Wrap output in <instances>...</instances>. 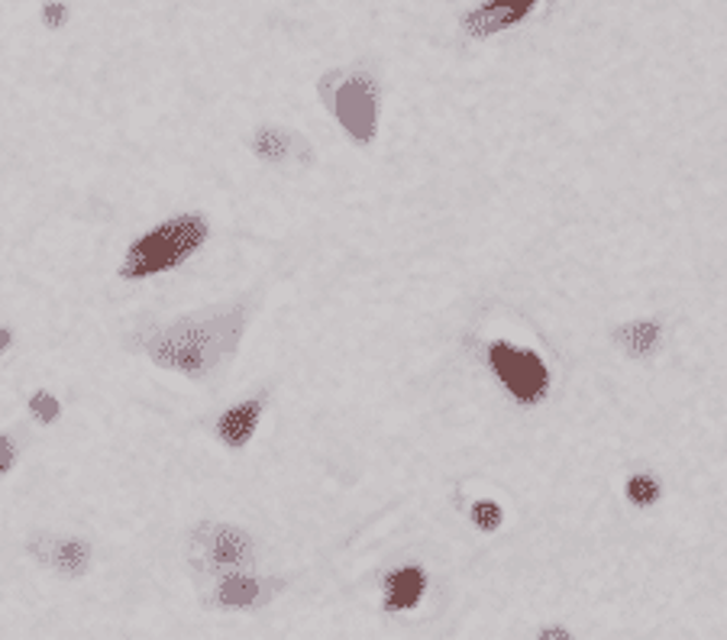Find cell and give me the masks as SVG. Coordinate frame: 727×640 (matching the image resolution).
Segmentation results:
<instances>
[{"label":"cell","instance_id":"cell-8","mask_svg":"<svg viewBox=\"0 0 727 640\" xmlns=\"http://www.w3.org/2000/svg\"><path fill=\"white\" fill-rule=\"evenodd\" d=\"M252 156L269 165H311L314 162V150L311 143L285 127H259L249 140Z\"/></svg>","mask_w":727,"mask_h":640},{"label":"cell","instance_id":"cell-16","mask_svg":"<svg viewBox=\"0 0 727 640\" xmlns=\"http://www.w3.org/2000/svg\"><path fill=\"white\" fill-rule=\"evenodd\" d=\"M65 20H69V7H65V3H46V7H43V23H46L49 29H59Z\"/></svg>","mask_w":727,"mask_h":640},{"label":"cell","instance_id":"cell-11","mask_svg":"<svg viewBox=\"0 0 727 640\" xmlns=\"http://www.w3.org/2000/svg\"><path fill=\"white\" fill-rule=\"evenodd\" d=\"M427 592V572L420 566H402L385 579V608L389 612H410L420 605Z\"/></svg>","mask_w":727,"mask_h":640},{"label":"cell","instance_id":"cell-12","mask_svg":"<svg viewBox=\"0 0 727 640\" xmlns=\"http://www.w3.org/2000/svg\"><path fill=\"white\" fill-rule=\"evenodd\" d=\"M615 340L621 343V349H628V356H653L663 343V327L656 320H631V323H621L615 330Z\"/></svg>","mask_w":727,"mask_h":640},{"label":"cell","instance_id":"cell-4","mask_svg":"<svg viewBox=\"0 0 727 640\" xmlns=\"http://www.w3.org/2000/svg\"><path fill=\"white\" fill-rule=\"evenodd\" d=\"M184 557L194 572L204 576H227L242 572L255 562V544L252 537L237 524H221V521H204L188 534Z\"/></svg>","mask_w":727,"mask_h":640},{"label":"cell","instance_id":"cell-7","mask_svg":"<svg viewBox=\"0 0 727 640\" xmlns=\"http://www.w3.org/2000/svg\"><path fill=\"white\" fill-rule=\"evenodd\" d=\"M540 0H485L482 7L463 16V33L473 39H491L517 23H524Z\"/></svg>","mask_w":727,"mask_h":640},{"label":"cell","instance_id":"cell-13","mask_svg":"<svg viewBox=\"0 0 727 640\" xmlns=\"http://www.w3.org/2000/svg\"><path fill=\"white\" fill-rule=\"evenodd\" d=\"M624 495L634 508H653L663 498V485L653 473H634L624 485Z\"/></svg>","mask_w":727,"mask_h":640},{"label":"cell","instance_id":"cell-1","mask_svg":"<svg viewBox=\"0 0 727 640\" xmlns=\"http://www.w3.org/2000/svg\"><path fill=\"white\" fill-rule=\"evenodd\" d=\"M246 323L249 308L214 305L136 336V346L159 369L178 372L191 382H204L237 356Z\"/></svg>","mask_w":727,"mask_h":640},{"label":"cell","instance_id":"cell-3","mask_svg":"<svg viewBox=\"0 0 727 640\" xmlns=\"http://www.w3.org/2000/svg\"><path fill=\"white\" fill-rule=\"evenodd\" d=\"M323 107L356 146L379 137V81L362 69H330L318 81Z\"/></svg>","mask_w":727,"mask_h":640},{"label":"cell","instance_id":"cell-15","mask_svg":"<svg viewBox=\"0 0 727 640\" xmlns=\"http://www.w3.org/2000/svg\"><path fill=\"white\" fill-rule=\"evenodd\" d=\"M469 514H473V524L485 534H494L504 524V508L498 501H488V498H479Z\"/></svg>","mask_w":727,"mask_h":640},{"label":"cell","instance_id":"cell-18","mask_svg":"<svg viewBox=\"0 0 727 640\" xmlns=\"http://www.w3.org/2000/svg\"><path fill=\"white\" fill-rule=\"evenodd\" d=\"M537 638L565 640V638H572V631H569V628H540V631H537Z\"/></svg>","mask_w":727,"mask_h":640},{"label":"cell","instance_id":"cell-17","mask_svg":"<svg viewBox=\"0 0 727 640\" xmlns=\"http://www.w3.org/2000/svg\"><path fill=\"white\" fill-rule=\"evenodd\" d=\"M13 463H16V443L7 434H0V479L13 470Z\"/></svg>","mask_w":727,"mask_h":640},{"label":"cell","instance_id":"cell-14","mask_svg":"<svg viewBox=\"0 0 727 640\" xmlns=\"http://www.w3.org/2000/svg\"><path fill=\"white\" fill-rule=\"evenodd\" d=\"M26 407H29V414H33V420L36 424H43V427H52L59 417H62V404L59 399L49 392V389H39V392H33L29 401H26Z\"/></svg>","mask_w":727,"mask_h":640},{"label":"cell","instance_id":"cell-10","mask_svg":"<svg viewBox=\"0 0 727 640\" xmlns=\"http://www.w3.org/2000/svg\"><path fill=\"white\" fill-rule=\"evenodd\" d=\"M265 414V395H255V399H246L234 407H227L217 424H214V434L224 447L230 450H242L249 447V440L255 437V427Z\"/></svg>","mask_w":727,"mask_h":640},{"label":"cell","instance_id":"cell-19","mask_svg":"<svg viewBox=\"0 0 727 640\" xmlns=\"http://www.w3.org/2000/svg\"><path fill=\"white\" fill-rule=\"evenodd\" d=\"M10 340H13V333L7 330V327H0V356L7 353V346H10Z\"/></svg>","mask_w":727,"mask_h":640},{"label":"cell","instance_id":"cell-5","mask_svg":"<svg viewBox=\"0 0 727 640\" xmlns=\"http://www.w3.org/2000/svg\"><path fill=\"white\" fill-rule=\"evenodd\" d=\"M488 366L504 386V392L524 407H534L550 395V369L534 349L494 340L488 346Z\"/></svg>","mask_w":727,"mask_h":640},{"label":"cell","instance_id":"cell-9","mask_svg":"<svg viewBox=\"0 0 727 640\" xmlns=\"http://www.w3.org/2000/svg\"><path fill=\"white\" fill-rule=\"evenodd\" d=\"M282 585L285 582L278 579H252L246 572H227L217 579L214 605L217 608H259V605H269L282 592Z\"/></svg>","mask_w":727,"mask_h":640},{"label":"cell","instance_id":"cell-6","mask_svg":"<svg viewBox=\"0 0 727 640\" xmlns=\"http://www.w3.org/2000/svg\"><path fill=\"white\" fill-rule=\"evenodd\" d=\"M26 554L39 566L52 569L62 579H84L91 562H94V550L87 541L81 537H59V534H33L26 541Z\"/></svg>","mask_w":727,"mask_h":640},{"label":"cell","instance_id":"cell-2","mask_svg":"<svg viewBox=\"0 0 727 640\" xmlns=\"http://www.w3.org/2000/svg\"><path fill=\"white\" fill-rule=\"evenodd\" d=\"M207 237H211L207 217L175 214V217L156 224L153 230H146L140 240L130 242L117 275L127 282H143V278H153L162 272H171L181 262H188L207 242Z\"/></svg>","mask_w":727,"mask_h":640}]
</instances>
